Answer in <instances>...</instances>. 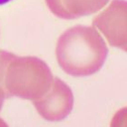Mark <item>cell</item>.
I'll use <instances>...</instances> for the list:
<instances>
[{
	"label": "cell",
	"mask_w": 127,
	"mask_h": 127,
	"mask_svg": "<svg viewBox=\"0 0 127 127\" xmlns=\"http://www.w3.org/2000/svg\"><path fill=\"white\" fill-rule=\"evenodd\" d=\"M108 48L98 31L91 27L75 26L64 31L57 40L56 56L58 64L73 76H88L102 68Z\"/></svg>",
	"instance_id": "cell-1"
},
{
	"label": "cell",
	"mask_w": 127,
	"mask_h": 127,
	"mask_svg": "<svg viewBox=\"0 0 127 127\" xmlns=\"http://www.w3.org/2000/svg\"><path fill=\"white\" fill-rule=\"evenodd\" d=\"M53 81L50 68L40 58L0 50V85L6 97L37 100L47 93Z\"/></svg>",
	"instance_id": "cell-2"
},
{
	"label": "cell",
	"mask_w": 127,
	"mask_h": 127,
	"mask_svg": "<svg viewBox=\"0 0 127 127\" xmlns=\"http://www.w3.org/2000/svg\"><path fill=\"white\" fill-rule=\"evenodd\" d=\"M93 26L103 34L109 45L127 52V1L113 0L94 18Z\"/></svg>",
	"instance_id": "cell-3"
},
{
	"label": "cell",
	"mask_w": 127,
	"mask_h": 127,
	"mask_svg": "<svg viewBox=\"0 0 127 127\" xmlns=\"http://www.w3.org/2000/svg\"><path fill=\"white\" fill-rule=\"evenodd\" d=\"M32 102L44 119L58 122L70 114L74 106V95L68 85L56 77L47 93Z\"/></svg>",
	"instance_id": "cell-4"
},
{
	"label": "cell",
	"mask_w": 127,
	"mask_h": 127,
	"mask_svg": "<svg viewBox=\"0 0 127 127\" xmlns=\"http://www.w3.org/2000/svg\"><path fill=\"white\" fill-rule=\"evenodd\" d=\"M109 0H45L49 10L59 18L75 19L101 10Z\"/></svg>",
	"instance_id": "cell-5"
},
{
	"label": "cell",
	"mask_w": 127,
	"mask_h": 127,
	"mask_svg": "<svg viewBox=\"0 0 127 127\" xmlns=\"http://www.w3.org/2000/svg\"><path fill=\"white\" fill-rule=\"evenodd\" d=\"M110 127H127V106L114 114Z\"/></svg>",
	"instance_id": "cell-6"
},
{
	"label": "cell",
	"mask_w": 127,
	"mask_h": 127,
	"mask_svg": "<svg viewBox=\"0 0 127 127\" xmlns=\"http://www.w3.org/2000/svg\"><path fill=\"white\" fill-rule=\"evenodd\" d=\"M5 97H6V96H5V91H4V89L2 88V86L0 85V110L2 108L3 103H4V101H5Z\"/></svg>",
	"instance_id": "cell-7"
},
{
	"label": "cell",
	"mask_w": 127,
	"mask_h": 127,
	"mask_svg": "<svg viewBox=\"0 0 127 127\" xmlns=\"http://www.w3.org/2000/svg\"><path fill=\"white\" fill-rule=\"evenodd\" d=\"M0 127H9L7 125V124H6L1 117H0Z\"/></svg>",
	"instance_id": "cell-8"
},
{
	"label": "cell",
	"mask_w": 127,
	"mask_h": 127,
	"mask_svg": "<svg viewBox=\"0 0 127 127\" xmlns=\"http://www.w3.org/2000/svg\"><path fill=\"white\" fill-rule=\"evenodd\" d=\"M12 0H0V5H5V4H7V3L11 2Z\"/></svg>",
	"instance_id": "cell-9"
}]
</instances>
